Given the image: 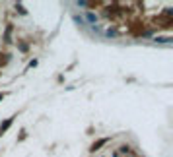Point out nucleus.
Segmentation results:
<instances>
[{"instance_id": "obj_1", "label": "nucleus", "mask_w": 173, "mask_h": 157, "mask_svg": "<svg viewBox=\"0 0 173 157\" xmlns=\"http://www.w3.org/2000/svg\"><path fill=\"white\" fill-rule=\"evenodd\" d=\"M12 122H14V118H6V120H4V124H0V136L4 134V132H6L8 128H10Z\"/></svg>"}, {"instance_id": "obj_2", "label": "nucleus", "mask_w": 173, "mask_h": 157, "mask_svg": "<svg viewBox=\"0 0 173 157\" xmlns=\"http://www.w3.org/2000/svg\"><path fill=\"white\" fill-rule=\"evenodd\" d=\"M107 142H109V138H103V140H99L97 144H93V146H91V151H97L99 147L103 146V144H107Z\"/></svg>"}, {"instance_id": "obj_3", "label": "nucleus", "mask_w": 173, "mask_h": 157, "mask_svg": "<svg viewBox=\"0 0 173 157\" xmlns=\"http://www.w3.org/2000/svg\"><path fill=\"white\" fill-rule=\"evenodd\" d=\"M86 20L89 23H95V22H97V16H95L93 12H87V14H86Z\"/></svg>"}, {"instance_id": "obj_4", "label": "nucleus", "mask_w": 173, "mask_h": 157, "mask_svg": "<svg viewBox=\"0 0 173 157\" xmlns=\"http://www.w3.org/2000/svg\"><path fill=\"white\" fill-rule=\"evenodd\" d=\"M16 8H18V10H20V14H23V16H25V14H27V12L23 10V6H22V4H16Z\"/></svg>"}, {"instance_id": "obj_5", "label": "nucleus", "mask_w": 173, "mask_h": 157, "mask_svg": "<svg viewBox=\"0 0 173 157\" xmlns=\"http://www.w3.org/2000/svg\"><path fill=\"white\" fill-rule=\"evenodd\" d=\"M2 99H4V95H2V93H0V101H2Z\"/></svg>"}]
</instances>
